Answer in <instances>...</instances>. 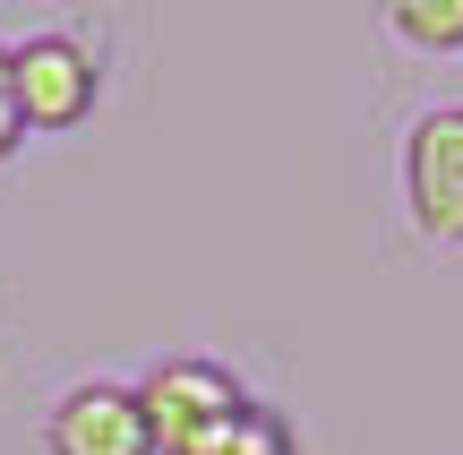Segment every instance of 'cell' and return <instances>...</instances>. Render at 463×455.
<instances>
[{"mask_svg": "<svg viewBox=\"0 0 463 455\" xmlns=\"http://www.w3.org/2000/svg\"><path fill=\"white\" fill-rule=\"evenodd\" d=\"M26 147V120H17V86H9V34H0V164Z\"/></svg>", "mask_w": 463, "mask_h": 455, "instance_id": "7", "label": "cell"}, {"mask_svg": "<svg viewBox=\"0 0 463 455\" xmlns=\"http://www.w3.org/2000/svg\"><path fill=\"white\" fill-rule=\"evenodd\" d=\"M189 455H300V439H292V422H283L275 404H258V395H249L215 439H198Z\"/></svg>", "mask_w": 463, "mask_h": 455, "instance_id": "5", "label": "cell"}, {"mask_svg": "<svg viewBox=\"0 0 463 455\" xmlns=\"http://www.w3.org/2000/svg\"><path fill=\"white\" fill-rule=\"evenodd\" d=\"M137 404H146L155 455H189L198 439H215L232 412L249 404V387L223 370L215 353H164L146 378H137Z\"/></svg>", "mask_w": 463, "mask_h": 455, "instance_id": "2", "label": "cell"}, {"mask_svg": "<svg viewBox=\"0 0 463 455\" xmlns=\"http://www.w3.org/2000/svg\"><path fill=\"white\" fill-rule=\"evenodd\" d=\"M386 34L412 52H463V0H386Z\"/></svg>", "mask_w": 463, "mask_h": 455, "instance_id": "6", "label": "cell"}, {"mask_svg": "<svg viewBox=\"0 0 463 455\" xmlns=\"http://www.w3.org/2000/svg\"><path fill=\"white\" fill-rule=\"evenodd\" d=\"M9 86H17L26 137L34 129H78L103 103V61H95V43L69 34V26H26V34H9Z\"/></svg>", "mask_w": 463, "mask_h": 455, "instance_id": "1", "label": "cell"}, {"mask_svg": "<svg viewBox=\"0 0 463 455\" xmlns=\"http://www.w3.org/2000/svg\"><path fill=\"white\" fill-rule=\"evenodd\" d=\"M43 455H155L146 404L129 378H78L43 404Z\"/></svg>", "mask_w": 463, "mask_h": 455, "instance_id": "4", "label": "cell"}, {"mask_svg": "<svg viewBox=\"0 0 463 455\" xmlns=\"http://www.w3.org/2000/svg\"><path fill=\"white\" fill-rule=\"evenodd\" d=\"M403 206L430 241L463 250V103H430L403 129Z\"/></svg>", "mask_w": 463, "mask_h": 455, "instance_id": "3", "label": "cell"}]
</instances>
